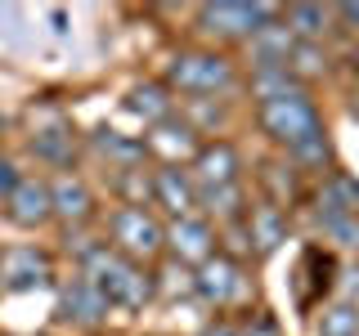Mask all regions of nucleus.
Here are the masks:
<instances>
[{
    "instance_id": "obj_1",
    "label": "nucleus",
    "mask_w": 359,
    "mask_h": 336,
    "mask_svg": "<svg viewBox=\"0 0 359 336\" xmlns=\"http://www.w3.org/2000/svg\"><path fill=\"white\" fill-rule=\"evenodd\" d=\"M81 274L99 287V296L108 300V309L112 305H117V309H144L157 296V278L144 265L117 255L108 242H99L95 251L86 255V269H81Z\"/></svg>"
},
{
    "instance_id": "obj_2",
    "label": "nucleus",
    "mask_w": 359,
    "mask_h": 336,
    "mask_svg": "<svg viewBox=\"0 0 359 336\" xmlns=\"http://www.w3.org/2000/svg\"><path fill=\"white\" fill-rule=\"evenodd\" d=\"M256 126H261L278 148L292 153V148H301V144H310V139H319V134H323V112L310 99V90L292 85L287 94L256 104Z\"/></svg>"
},
{
    "instance_id": "obj_3",
    "label": "nucleus",
    "mask_w": 359,
    "mask_h": 336,
    "mask_svg": "<svg viewBox=\"0 0 359 336\" xmlns=\"http://www.w3.org/2000/svg\"><path fill=\"white\" fill-rule=\"evenodd\" d=\"M233 76H238V67L220 50H180L175 59L166 63V90H184V94H194V99L229 90Z\"/></svg>"
},
{
    "instance_id": "obj_4",
    "label": "nucleus",
    "mask_w": 359,
    "mask_h": 336,
    "mask_svg": "<svg viewBox=\"0 0 359 336\" xmlns=\"http://www.w3.org/2000/svg\"><path fill=\"white\" fill-rule=\"evenodd\" d=\"M108 246L117 255H126V260L135 265H144V260H153V255H162L166 251V229H162V220L153 216L149 206H117L108 216Z\"/></svg>"
},
{
    "instance_id": "obj_5",
    "label": "nucleus",
    "mask_w": 359,
    "mask_h": 336,
    "mask_svg": "<svg viewBox=\"0 0 359 336\" xmlns=\"http://www.w3.org/2000/svg\"><path fill=\"white\" fill-rule=\"evenodd\" d=\"M283 9L278 5H243V0H220V5L198 9V27L216 41H252L256 27L274 22Z\"/></svg>"
},
{
    "instance_id": "obj_6",
    "label": "nucleus",
    "mask_w": 359,
    "mask_h": 336,
    "mask_svg": "<svg viewBox=\"0 0 359 336\" xmlns=\"http://www.w3.org/2000/svg\"><path fill=\"white\" fill-rule=\"evenodd\" d=\"M194 291H198L202 300H207L211 309H233V305H243V300H247L243 265H238V260H229L224 251H216L211 260H202V265H198V274H194Z\"/></svg>"
},
{
    "instance_id": "obj_7",
    "label": "nucleus",
    "mask_w": 359,
    "mask_h": 336,
    "mask_svg": "<svg viewBox=\"0 0 359 336\" xmlns=\"http://www.w3.org/2000/svg\"><path fill=\"white\" fill-rule=\"evenodd\" d=\"M144 153H153L162 166H189L198 157L202 148V130L194 126L189 117H166V121H157V126H149V134H144Z\"/></svg>"
},
{
    "instance_id": "obj_8",
    "label": "nucleus",
    "mask_w": 359,
    "mask_h": 336,
    "mask_svg": "<svg viewBox=\"0 0 359 336\" xmlns=\"http://www.w3.org/2000/svg\"><path fill=\"white\" fill-rule=\"evenodd\" d=\"M54 278V255L41 246L22 242V246H5L0 251V287L5 291H36Z\"/></svg>"
},
{
    "instance_id": "obj_9",
    "label": "nucleus",
    "mask_w": 359,
    "mask_h": 336,
    "mask_svg": "<svg viewBox=\"0 0 359 336\" xmlns=\"http://www.w3.org/2000/svg\"><path fill=\"white\" fill-rule=\"evenodd\" d=\"M189 175H194L198 188L238 184V175H243V153L233 148L229 139H211V144H202L198 157L189 162Z\"/></svg>"
},
{
    "instance_id": "obj_10",
    "label": "nucleus",
    "mask_w": 359,
    "mask_h": 336,
    "mask_svg": "<svg viewBox=\"0 0 359 336\" xmlns=\"http://www.w3.org/2000/svg\"><path fill=\"white\" fill-rule=\"evenodd\" d=\"M5 216L18 224V229H41V224L54 220L50 206V179L45 175H22L14 184V193L5 197Z\"/></svg>"
},
{
    "instance_id": "obj_11",
    "label": "nucleus",
    "mask_w": 359,
    "mask_h": 336,
    "mask_svg": "<svg viewBox=\"0 0 359 336\" xmlns=\"http://www.w3.org/2000/svg\"><path fill=\"white\" fill-rule=\"evenodd\" d=\"M50 206H54V220L59 224L81 229L86 220H95V188H90L81 175L63 171V175L50 179Z\"/></svg>"
},
{
    "instance_id": "obj_12",
    "label": "nucleus",
    "mask_w": 359,
    "mask_h": 336,
    "mask_svg": "<svg viewBox=\"0 0 359 336\" xmlns=\"http://www.w3.org/2000/svg\"><path fill=\"white\" fill-rule=\"evenodd\" d=\"M166 251H171L175 265H202V260H211V255H216L211 220H202V216L171 220V229H166Z\"/></svg>"
},
{
    "instance_id": "obj_13",
    "label": "nucleus",
    "mask_w": 359,
    "mask_h": 336,
    "mask_svg": "<svg viewBox=\"0 0 359 336\" xmlns=\"http://www.w3.org/2000/svg\"><path fill=\"white\" fill-rule=\"evenodd\" d=\"M153 202L171 220H184L198 211V184L184 166H157L153 171Z\"/></svg>"
},
{
    "instance_id": "obj_14",
    "label": "nucleus",
    "mask_w": 359,
    "mask_h": 336,
    "mask_svg": "<svg viewBox=\"0 0 359 336\" xmlns=\"http://www.w3.org/2000/svg\"><path fill=\"white\" fill-rule=\"evenodd\" d=\"M59 314L67 323H76V328H99L108 318V300L99 296V287L86 274H76L59 287Z\"/></svg>"
},
{
    "instance_id": "obj_15",
    "label": "nucleus",
    "mask_w": 359,
    "mask_h": 336,
    "mask_svg": "<svg viewBox=\"0 0 359 336\" xmlns=\"http://www.w3.org/2000/svg\"><path fill=\"white\" fill-rule=\"evenodd\" d=\"M243 229H247V238H252L256 255H269V251H278V246L287 242V216H283V206H274V202L247 206Z\"/></svg>"
},
{
    "instance_id": "obj_16",
    "label": "nucleus",
    "mask_w": 359,
    "mask_h": 336,
    "mask_svg": "<svg viewBox=\"0 0 359 336\" xmlns=\"http://www.w3.org/2000/svg\"><path fill=\"white\" fill-rule=\"evenodd\" d=\"M297 36L283 27V14L274 22H265V27H256V36L247 41V50H252V67H287V54Z\"/></svg>"
},
{
    "instance_id": "obj_17",
    "label": "nucleus",
    "mask_w": 359,
    "mask_h": 336,
    "mask_svg": "<svg viewBox=\"0 0 359 336\" xmlns=\"http://www.w3.org/2000/svg\"><path fill=\"white\" fill-rule=\"evenodd\" d=\"M126 112L130 117H140L144 126H157V121H166L171 117V90H166V81H144V85H135L130 94H126Z\"/></svg>"
},
{
    "instance_id": "obj_18",
    "label": "nucleus",
    "mask_w": 359,
    "mask_h": 336,
    "mask_svg": "<svg viewBox=\"0 0 359 336\" xmlns=\"http://www.w3.org/2000/svg\"><path fill=\"white\" fill-rule=\"evenodd\" d=\"M198 206L207 211L211 220H220V224H238V220L247 216V197H243V184L198 188Z\"/></svg>"
},
{
    "instance_id": "obj_19",
    "label": "nucleus",
    "mask_w": 359,
    "mask_h": 336,
    "mask_svg": "<svg viewBox=\"0 0 359 336\" xmlns=\"http://www.w3.org/2000/svg\"><path fill=\"white\" fill-rule=\"evenodd\" d=\"M328 22H332V9H323V5H287L283 9V27L297 41H314V45H319L323 36H328Z\"/></svg>"
},
{
    "instance_id": "obj_20",
    "label": "nucleus",
    "mask_w": 359,
    "mask_h": 336,
    "mask_svg": "<svg viewBox=\"0 0 359 336\" xmlns=\"http://www.w3.org/2000/svg\"><path fill=\"white\" fill-rule=\"evenodd\" d=\"M323 72H328V50H323V45H314V41H297V45H292V54H287V76H292L301 90H306L310 81H319Z\"/></svg>"
},
{
    "instance_id": "obj_21",
    "label": "nucleus",
    "mask_w": 359,
    "mask_h": 336,
    "mask_svg": "<svg viewBox=\"0 0 359 336\" xmlns=\"http://www.w3.org/2000/svg\"><path fill=\"white\" fill-rule=\"evenodd\" d=\"M319 336H359V305H351V300H337V305H328L319 314Z\"/></svg>"
},
{
    "instance_id": "obj_22",
    "label": "nucleus",
    "mask_w": 359,
    "mask_h": 336,
    "mask_svg": "<svg viewBox=\"0 0 359 336\" xmlns=\"http://www.w3.org/2000/svg\"><path fill=\"white\" fill-rule=\"evenodd\" d=\"M95 144H99V153H108L112 162L121 166V171H126V166H140V162H144V144H135V139H121L117 130H104Z\"/></svg>"
},
{
    "instance_id": "obj_23",
    "label": "nucleus",
    "mask_w": 359,
    "mask_h": 336,
    "mask_svg": "<svg viewBox=\"0 0 359 336\" xmlns=\"http://www.w3.org/2000/svg\"><path fill=\"white\" fill-rule=\"evenodd\" d=\"M292 166H301V171H323L328 166V157H332V144H328V130L319 134V139H310V144H301V148H292Z\"/></svg>"
},
{
    "instance_id": "obj_24",
    "label": "nucleus",
    "mask_w": 359,
    "mask_h": 336,
    "mask_svg": "<svg viewBox=\"0 0 359 336\" xmlns=\"http://www.w3.org/2000/svg\"><path fill=\"white\" fill-rule=\"evenodd\" d=\"M18 166H14V157H0V202H5L9 193H14V184H18Z\"/></svg>"
},
{
    "instance_id": "obj_25",
    "label": "nucleus",
    "mask_w": 359,
    "mask_h": 336,
    "mask_svg": "<svg viewBox=\"0 0 359 336\" xmlns=\"http://www.w3.org/2000/svg\"><path fill=\"white\" fill-rule=\"evenodd\" d=\"M238 336H278V328L269 318H247V323H238Z\"/></svg>"
},
{
    "instance_id": "obj_26",
    "label": "nucleus",
    "mask_w": 359,
    "mask_h": 336,
    "mask_svg": "<svg viewBox=\"0 0 359 336\" xmlns=\"http://www.w3.org/2000/svg\"><path fill=\"white\" fill-rule=\"evenodd\" d=\"M332 18H341L351 31H359V5H337V9H332Z\"/></svg>"
},
{
    "instance_id": "obj_27",
    "label": "nucleus",
    "mask_w": 359,
    "mask_h": 336,
    "mask_svg": "<svg viewBox=\"0 0 359 336\" xmlns=\"http://www.w3.org/2000/svg\"><path fill=\"white\" fill-rule=\"evenodd\" d=\"M207 336H238V323H233V318H216V323H207Z\"/></svg>"
},
{
    "instance_id": "obj_28",
    "label": "nucleus",
    "mask_w": 359,
    "mask_h": 336,
    "mask_svg": "<svg viewBox=\"0 0 359 336\" xmlns=\"http://www.w3.org/2000/svg\"><path fill=\"white\" fill-rule=\"evenodd\" d=\"M355 117H359V85H355Z\"/></svg>"
}]
</instances>
